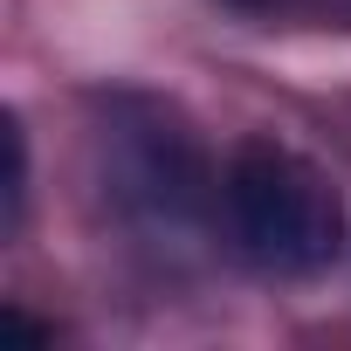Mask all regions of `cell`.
I'll return each instance as SVG.
<instances>
[{"mask_svg":"<svg viewBox=\"0 0 351 351\" xmlns=\"http://www.w3.org/2000/svg\"><path fill=\"white\" fill-rule=\"evenodd\" d=\"M228 214H234L241 248L276 276H317L344 248L337 186L303 152H289L276 138L234 145V158H228Z\"/></svg>","mask_w":351,"mask_h":351,"instance_id":"cell-1","label":"cell"},{"mask_svg":"<svg viewBox=\"0 0 351 351\" xmlns=\"http://www.w3.org/2000/svg\"><path fill=\"white\" fill-rule=\"evenodd\" d=\"M248 8H262V14H303V21H337V28H351V0H248Z\"/></svg>","mask_w":351,"mask_h":351,"instance_id":"cell-2","label":"cell"}]
</instances>
